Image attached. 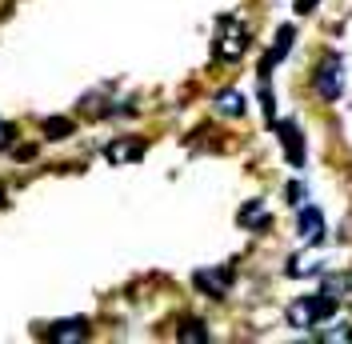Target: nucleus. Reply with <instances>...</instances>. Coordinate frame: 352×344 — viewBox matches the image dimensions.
<instances>
[{
  "mask_svg": "<svg viewBox=\"0 0 352 344\" xmlns=\"http://www.w3.org/2000/svg\"><path fill=\"white\" fill-rule=\"evenodd\" d=\"M248 48V28L236 17H220L217 21V41H212V56L217 61H241Z\"/></svg>",
  "mask_w": 352,
  "mask_h": 344,
  "instance_id": "f257e3e1",
  "label": "nucleus"
},
{
  "mask_svg": "<svg viewBox=\"0 0 352 344\" xmlns=\"http://www.w3.org/2000/svg\"><path fill=\"white\" fill-rule=\"evenodd\" d=\"M336 312V297L332 292H316V297H300V301L288 308V324L292 328H312V324L329 321Z\"/></svg>",
  "mask_w": 352,
  "mask_h": 344,
  "instance_id": "f03ea898",
  "label": "nucleus"
},
{
  "mask_svg": "<svg viewBox=\"0 0 352 344\" xmlns=\"http://www.w3.org/2000/svg\"><path fill=\"white\" fill-rule=\"evenodd\" d=\"M232 277H236V272H232V264H217V268H200L197 277H192V284H197L204 297L220 301V297L232 288Z\"/></svg>",
  "mask_w": 352,
  "mask_h": 344,
  "instance_id": "7ed1b4c3",
  "label": "nucleus"
},
{
  "mask_svg": "<svg viewBox=\"0 0 352 344\" xmlns=\"http://www.w3.org/2000/svg\"><path fill=\"white\" fill-rule=\"evenodd\" d=\"M276 136H280V149H285L288 164L300 169L305 164V136H300V129L292 120H276Z\"/></svg>",
  "mask_w": 352,
  "mask_h": 344,
  "instance_id": "20e7f679",
  "label": "nucleus"
},
{
  "mask_svg": "<svg viewBox=\"0 0 352 344\" xmlns=\"http://www.w3.org/2000/svg\"><path fill=\"white\" fill-rule=\"evenodd\" d=\"M312 85H316V92H320L324 100H336V96H340V61H336V56L320 61V65H316V80H312Z\"/></svg>",
  "mask_w": 352,
  "mask_h": 344,
  "instance_id": "39448f33",
  "label": "nucleus"
},
{
  "mask_svg": "<svg viewBox=\"0 0 352 344\" xmlns=\"http://www.w3.org/2000/svg\"><path fill=\"white\" fill-rule=\"evenodd\" d=\"M140 156H144V144H140V140H132V136L112 140L109 149H104V160H109V164H132V160H140Z\"/></svg>",
  "mask_w": 352,
  "mask_h": 344,
  "instance_id": "423d86ee",
  "label": "nucleus"
},
{
  "mask_svg": "<svg viewBox=\"0 0 352 344\" xmlns=\"http://www.w3.org/2000/svg\"><path fill=\"white\" fill-rule=\"evenodd\" d=\"M292 41H296V28H292V24H285V28L276 32V44L268 48V56H264V65H261V72H264V76H272V65H280V61L288 56V48H292Z\"/></svg>",
  "mask_w": 352,
  "mask_h": 344,
  "instance_id": "0eeeda50",
  "label": "nucleus"
},
{
  "mask_svg": "<svg viewBox=\"0 0 352 344\" xmlns=\"http://www.w3.org/2000/svg\"><path fill=\"white\" fill-rule=\"evenodd\" d=\"M48 336H52L56 344H76V341H88V321H80V316H72V321H56Z\"/></svg>",
  "mask_w": 352,
  "mask_h": 344,
  "instance_id": "6e6552de",
  "label": "nucleus"
},
{
  "mask_svg": "<svg viewBox=\"0 0 352 344\" xmlns=\"http://www.w3.org/2000/svg\"><path fill=\"white\" fill-rule=\"evenodd\" d=\"M324 216H320V208H312V204H305L300 208V237L308 240V244H320L324 240Z\"/></svg>",
  "mask_w": 352,
  "mask_h": 344,
  "instance_id": "1a4fd4ad",
  "label": "nucleus"
},
{
  "mask_svg": "<svg viewBox=\"0 0 352 344\" xmlns=\"http://www.w3.org/2000/svg\"><path fill=\"white\" fill-rule=\"evenodd\" d=\"M236 220H241L244 228H264V224H268V213H264L261 200H248V204L241 208V216H236Z\"/></svg>",
  "mask_w": 352,
  "mask_h": 344,
  "instance_id": "9d476101",
  "label": "nucleus"
},
{
  "mask_svg": "<svg viewBox=\"0 0 352 344\" xmlns=\"http://www.w3.org/2000/svg\"><path fill=\"white\" fill-rule=\"evenodd\" d=\"M176 336H180L184 344H192V341H197V344H204V341H208V328H204V321H184V324H180V332H176Z\"/></svg>",
  "mask_w": 352,
  "mask_h": 344,
  "instance_id": "9b49d317",
  "label": "nucleus"
},
{
  "mask_svg": "<svg viewBox=\"0 0 352 344\" xmlns=\"http://www.w3.org/2000/svg\"><path fill=\"white\" fill-rule=\"evenodd\" d=\"M68 132H72V120H68V116H48V120H44V136H48V140H65Z\"/></svg>",
  "mask_w": 352,
  "mask_h": 344,
  "instance_id": "f8f14e48",
  "label": "nucleus"
},
{
  "mask_svg": "<svg viewBox=\"0 0 352 344\" xmlns=\"http://www.w3.org/2000/svg\"><path fill=\"white\" fill-rule=\"evenodd\" d=\"M217 108L224 112V116H241V112H244L241 92H220V96H217Z\"/></svg>",
  "mask_w": 352,
  "mask_h": 344,
  "instance_id": "ddd939ff",
  "label": "nucleus"
},
{
  "mask_svg": "<svg viewBox=\"0 0 352 344\" xmlns=\"http://www.w3.org/2000/svg\"><path fill=\"white\" fill-rule=\"evenodd\" d=\"M8 144H12V125H4V120H0V152L8 149Z\"/></svg>",
  "mask_w": 352,
  "mask_h": 344,
  "instance_id": "4468645a",
  "label": "nucleus"
},
{
  "mask_svg": "<svg viewBox=\"0 0 352 344\" xmlns=\"http://www.w3.org/2000/svg\"><path fill=\"white\" fill-rule=\"evenodd\" d=\"M305 200V189L300 184H288V204H300Z\"/></svg>",
  "mask_w": 352,
  "mask_h": 344,
  "instance_id": "2eb2a0df",
  "label": "nucleus"
},
{
  "mask_svg": "<svg viewBox=\"0 0 352 344\" xmlns=\"http://www.w3.org/2000/svg\"><path fill=\"white\" fill-rule=\"evenodd\" d=\"M316 4H320V0H296V12H300V17H308Z\"/></svg>",
  "mask_w": 352,
  "mask_h": 344,
  "instance_id": "dca6fc26",
  "label": "nucleus"
}]
</instances>
